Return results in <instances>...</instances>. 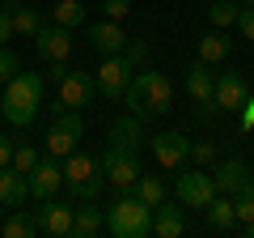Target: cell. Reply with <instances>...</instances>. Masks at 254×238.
<instances>
[{"label": "cell", "instance_id": "cell-33", "mask_svg": "<svg viewBox=\"0 0 254 238\" xmlns=\"http://www.w3.org/2000/svg\"><path fill=\"white\" fill-rule=\"evenodd\" d=\"M190 157H195V166H203V170H208V166H216V149H212L208 140H199V145L190 140Z\"/></svg>", "mask_w": 254, "mask_h": 238}, {"label": "cell", "instance_id": "cell-12", "mask_svg": "<svg viewBox=\"0 0 254 238\" xmlns=\"http://www.w3.org/2000/svg\"><path fill=\"white\" fill-rule=\"evenodd\" d=\"M72 204H64V200H55V196H47V200H38V209H34V217H38V230L43 234H51V238H64V234H72Z\"/></svg>", "mask_w": 254, "mask_h": 238}, {"label": "cell", "instance_id": "cell-31", "mask_svg": "<svg viewBox=\"0 0 254 238\" xmlns=\"http://www.w3.org/2000/svg\"><path fill=\"white\" fill-rule=\"evenodd\" d=\"M13 170H21V174H30V170H34V166H38V149L34 145H17V149H13Z\"/></svg>", "mask_w": 254, "mask_h": 238}, {"label": "cell", "instance_id": "cell-13", "mask_svg": "<svg viewBox=\"0 0 254 238\" xmlns=\"http://www.w3.org/2000/svg\"><path fill=\"white\" fill-rule=\"evenodd\" d=\"M212 85H216V73H212V64H203L199 55L187 64V94H190V102L203 111V115H212Z\"/></svg>", "mask_w": 254, "mask_h": 238}, {"label": "cell", "instance_id": "cell-14", "mask_svg": "<svg viewBox=\"0 0 254 238\" xmlns=\"http://www.w3.org/2000/svg\"><path fill=\"white\" fill-rule=\"evenodd\" d=\"M212 107L225 111V115H237L246 107V81L242 73H216V85H212Z\"/></svg>", "mask_w": 254, "mask_h": 238}, {"label": "cell", "instance_id": "cell-6", "mask_svg": "<svg viewBox=\"0 0 254 238\" xmlns=\"http://www.w3.org/2000/svg\"><path fill=\"white\" fill-rule=\"evenodd\" d=\"M85 136V119H81V111H72V107H55V115H51V128H47V153L51 157H68L76 149V140Z\"/></svg>", "mask_w": 254, "mask_h": 238}, {"label": "cell", "instance_id": "cell-1", "mask_svg": "<svg viewBox=\"0 0 254 238\" xmlns=\"http://www.w3.org/2000/svg\"><path fill=\"white\" fill-rule=\"evenodd\" d=\"M127 107H131V115L140 119H161L174 111V85L165 73H157V68H144V73L131 77V85H127Z\"/></svg>", "mask_w": 254, "mask_h": 238}, {"label": "cell", "instance_id": "cell-35", "mask_svg": "<svg viewBox=\"0 0 254 238\" xmlns=\"http://www.w3.org/2000/svg\"><path fill=\"white\" fill-rule=\"evenodd\" d=\"M9 38H17V34H13V17L4 9V0H0V47H9Z\"/></svg>", "mask_w": 254, "mask_h": 238}, {"label": "cell", "instance_id": "cell-11", "mask_svg": "<svg viewBox=\"0 0 254 238\" xmlns=\"http://www.w3.org/2000/svg\"><path fill=\"white\" fill-rule=\"evenodd\" d=\"M34 47H38V55H43L47 64H64V60L72 55V30L60 26V21H51V26H38Z\"/></svg>", "mask_w": 254, "mask_h": 238}, {"label": "cell", "instance_id": "cell-17", "mask_svg": "<svg viewBox=\"0 0 254 238\" xmlns=\"http://www.w3.org/2000/svg\"><path fill=\"white\" fill-rule=\"evenodd\" d=\"M89 43H93V51H102V55H123L127 51V30H123V21H93V30H89Z\"/></svg>", "mask_w": 254, "mask_h": 238}, {"label": "cell", "instance_id": "cell-38", "mask_svg": "<svg viewBox=\"0 0 254 238\" xmlns=\"http://www.w3.org/2000/svg\"><path fill=\"white\" fill-rule=\"evenodd\" d=\"M246 4H254V0H246Z\"/></svg>", "mask_w": 254, "mask_h": 238}, {"label": "cell", "instance_id": "cell-32", "mask_svg": "<svg viewBox=\"0 0 254 238\" xmlns=\"http://www.w3.org/2000/svg\"><path fill=\"white\" fill-rule=\"evenodd\" d=\"M102 13L110 21H127L131 17V0H102Z\"/></svg>", "mask_w": 254, "mask_h": 238}, {"label": "cell", "instance_id": "cell-20", "mask_svg": "<svg viewBox=\"0 0 254 238\" xmlns=\"http://www.w3.org/2000/svg\"><path fill=\"white\" fill-rule=\"evenodd\" d=\"M195 55H199L203 64H225L229 55H233V38H229V30H216V26H212L208 34H199Z\"/></svg>", "mask_w": 254, "mask_h": 238}, {"label": "cell", "instance_id": "cell-27", "mask_svg": "<svg viewBox=\"0 0 254 238\" xmlns=\"http://www.w3.org/2000/svg\"><path fill=\"white\" fill-rule=\"evenodd\" d=\"M242 4H246V0H216V4L208 9V21H212L216 30L237 26V13H242Z\"/></svg>", "mask_w": 254, "mask_h": 238}, {"label": "cell", "instance_id": "cell-26", "mask_svg": "<svg viewBox=\"0 0 254 238\" xmlns=\"http://www.w3.org/2000/svg\"><path fill=\"white\" fill-rule=\"evenodd\" d=\"M38 234V217L26 209H13V217L4 221V238H34Z\"/></svg>", "mask_w": 254, "mask_h": 238}, {"label": "cell", "instance_id": "cell-30", "mask_svg": "<svg viewBox=\"0 0 254 238\" xmlns=\"http://www.w3.org/2000/svg\"><path fill=\"white\" fill-rule=\"evenodd\" d=\"M17 73H21V55L13 51V47H0V85L13 81Z\"/></svg>", "mask_w": 254, "mask_h": 238}, {"label": "cell", "instance_id": "cell-34", "mask_svg": "<svg viewBox=\"0 0 254 238\" xmlns=\"http://www.w3.org/2000/svg\"><path fill=\"white\" fill-rule=\"evenodd\" d=\"M237 30L254 43V4H242V13H237Z\"/></svg>", "mask_w": 254, "mask_h": 238}, {"label": "cell", "instance_id": "cell-39", "mask_svg": "<svg viewBox=\"0 0 254 238\" xmlns=\"http://www.w3.org/2000/svg\"><path fill=\"white\" fill-rule=\"evenodd\" d=\"M51 4H55V0H51Z\"/></svg>", "mask_w": 254, "mask_h": 238}, {"label": "cell", "instance_id": "cell-4", "mask_svg": "<svg viewBox=\"0 0 254 238\" xmlns=\"http://www.w3.org/2000/svg\"><path fill=\"white\" fill-rule=\"evenodd\" d=\"M64 183H68V192L81 196V200H98L102 187H106V170H102V157L93 153H68L64 157Z\"/></svg>", "mask_w": 254, "mask_h": 238}, {"label": "cell", "instance_id": "cell-21", "mask_svg": "<svg viewBox=\"0 0 254 238\" xmlns=\"http://www.w3.org/2000/svg\"><path fill=\"white\" fill-rule=\"evenodd\" d=\"M106 230V217H102V209L93 200H85L81 209L72 213V238H93V234H102Z\"/></svg>", "mask_w": 254, "mask_h": 238}, {"label": "cell", "instance_id": "cell-8", "mask_svg": "<svg viewBox=\"0 0 254 238\" xmlns=\"http://www.w3.org/2000/svg\"><path fill=\"white\" fill-rule=\"evenodd\" d=\"M131 77H136V73H131V60H127V55H102L93 81H98V94H102V98L119 102V98H127Z\"/></svg>", "mask_w": 254, "mask_h": 238}, {"label": "cell", "instance_id": "cell-3", "mask_svg": "<svg viewBox=\"0 0 254 238\" xmlns=\"http://www.w3.org/2000/svg\"><path fill=\"white\" fill-rule=\"evenodd\" d=\"M106 230L115 238H144V234H153V209L136 192H123L106 209Z\"/></svg>", "mask_w": 254, "mask_h": 238}, {"label": "cell", "instance_id": "cell-5", "mask_svg": "<svg viewBox=\"0 0 254 238\" xmlns=\"http://www.w3.org/2000/svg\"><path fill=\"white\" fill-rule=\"evenodd\" d=\"M102 170H106V187H115L119 196L131 192L136 187V179L144 170H140V157L131 145H119V140H110V149L102 153Z\"/></svg>", "mask_w": 254, "mask_h": 238}, {"label": "cell", "instance_id": "cell-15", "mask_svg": "<svg viewBox=\"0 0 254 238\" xmlns=\"http://www.w3.org/2000/svg\"><path fill=\"white\" fill-rule=\"evenodd\" d=\"M64 183V166L60 157H38V166L30 170V196L34 200H47V196H55Z\"/></svg>", "mask_w": 254, "mask_h": 238}, {"label": "cell", "instance_id": "cell-7", "mask_svg": "<svg viewBox=\"0 0 254 238\" xmlns=\"http://www.w3.org/2000/svg\"><path fill=\"white\" fill-rule=\"evenodd\" d=\"M55 85H60V107H89L93 94H98V81H93V73H81V68H64L55 64Z\"/></svg>", "mask_w": 254, "mask_h": 238}, {"label": "cell", "instance_id": "cell-10", "mask_svg": "<svg viewBox=\"0 0 254 238\" xmlns=\"http://www.w3.org/2000/svg\"><path fill=\"white\" fill-rule=\"evenodd\" d=\"M148 145H153V157L161 170H182L190 162V140L182 132H157V136H148Z\"/></svg>", "mask_w": 254, "mask_h": 238}, {"label": "cell", "instance_id": "cell-37", "mask_svg": "<svg viewBox=\"0 0 254 238\" xmlns=\"http://www.w3.org/2000/svg\"><path fill=\"white\" fill-rule=\"evenodd\" d=\"M0 234H4V221H0Z\"/></svg>", "mask_w": 254, "mask_h": 238}, {"label": "cell", "instance_id": "cell-22", "mask_svg": "<svg viewBox=\"0 0 254 238\" xmlns=\"http://www.w3.org/2000/svg\"><path fill=\"white\" fill-rule=\"evenodd\" d=\"M4 9H9V17H13V34H17V38H34L38 34L43 17H38L30 4H21V0H4Z\"/></svg>", "mask_w": 254, "mask_h": 238}, {"label": "cell", "instance_id": "cell-25", "mask_svg": "<svg viewBox=\"0 0 254 238\" xmlns=\"http://www.w3.org/2000/svg\"><path fill=\"white\" fill-rule=\"evenodd\" d=\"M51 21H60V26H68V30L85 26V4L81 0H55L51 4Z\"/></svg>", "mask_w": 254, "mask_h": 238}, {"label": "cell", "instance_id": "cell-19", "mask_svg": "<svg viewBox=\"0 0 254 238\" xmlns=\"http://www.w3.org/2000/svg\"><path fill=\"white\" fill-rule=\"evenodd\" d=\"M153 234H157V238H178V234H187V213H182V200H178V204L161 200V204L153 209Z\"/></svg>", "mask_w": 254, "mask_h": 238}, {"label": "cell", "instance_id": "cell-2", "mask_svg": "<svg viewBox=\"0 0 254 238\" xmlns=\"http://www.w3.org/2000/svg\"><path fill=\"white\" fill-rule=\"evenodd\" d=\"M43 107V77L38 73H17L13 81H4L0 94V115L9 119L13 128H30Z\"/></svg>", "mask_w": 254, "mask_h": 238}, {"label": "cell", "instance_id": "cell-24", "mask_svg": "<svg viewBox=\"0 0 254 238\" xmlns=\"http://www.w3.org/2000/svg\"><path fill=\"white\" fill-rule=\"evenodd\" d=\"M208 226L212 230H237V209H233V196H212L208 209Z\"/></svg>", "mask_w": 254, "mask_h": 238}, {"label": "cell", "instance_id": "cell-29", "mask_svg": "<svg viewBox=\"0 0 254 238\" xmlns=\"http://www.w3.org/2000/svg\"><path fill=\"white\" fill-rule=\"evenodd\" d=\"M233 209H237V226H242V221H254V179L233 196Z\"/></svg>", "mask_w": 254, "mask_h": 238}, {"label": "cell", "instance_id": "cell-36", "mask_svg": "<svg viewBox=\"0 0 254 238\" xmlns=\"http://www.w3.org/2000/svg\"><path fill=\"white\" fill-rule=\"evenodd\" d=\"M13 149H17V145H13V136H4V132H0V170L13 162Z\"/></svg>", "mask_w": 254, "mask_h": 238}, {"label": "cell", "instance_id": "cell-28", "mask_svg": "<svg viewBox=\"0 0 254 238\" xmlns=\"http://www.w3.org/2000/svg\"><path fill=\"white\" fill-rule=\"evenodd\" d=\"M131 192H136L140 200L148 204V209H157V204L165 200V183H161V179H157V174H140V179H136V187H131Z\"/></svg>", "mask_w": 254, "mask_h": 238}, {"label": "cell", "instance_id": "cell-9", "mask_svg": "<svg viewBox=\"0 0 254 238\" xmlns=\"http://www.w3.org/2000/svg\"><path fill=\"white\" fill-rule=\"evenodd\" d=\"M212 196H216L212 170L195 166V170H182V174H178V200H182V209H208Z\"/></svg>", "mask_w": 254, "mask_h": 238}, {"label": "cell", "instance_id": "cell-18", "mask_svg": "<svg viewBox=\"0 0 254 238\" xmlns=\"http://www.w3.org/2000/svg\"><path fill=\"white\" fill-rule=\"evenodd\" d=\"M26 196H30V174L4 166V170H0V209H9V213L21 209V204H26Z\"/></svg>", "mask_w": 254, "mask_h": 238}, {"label": "cell", "instance_id": "cell-23", "mask_svg": "<svg viewBox=\"0 0 254 238\" xmlns=\"http://www.w3.org/2000/svg\"><path fill=\"white\" fill-rule=\"evenodd\" d=\"M110 140L140 149V145H144V119H140V115H119L115 123H110Z\"/></svg>", "mask_w": 254, "mask_h": 238}, {"label": "cell", "instance_id": "cell-16", "mask_svg": "<svg viewBox=\"0 0 254 238\" xmlns=\"http://www.w3.org/2000/svg\"><path fill=\"white\" fill-rule=\"evenodd\" d=\"M212 183H216V196H237L246 183H250V170H246L242 157H229V162L212 166Z\"/></svg>", "mask_w": 254, "mask_h": 238}]
</instances>
